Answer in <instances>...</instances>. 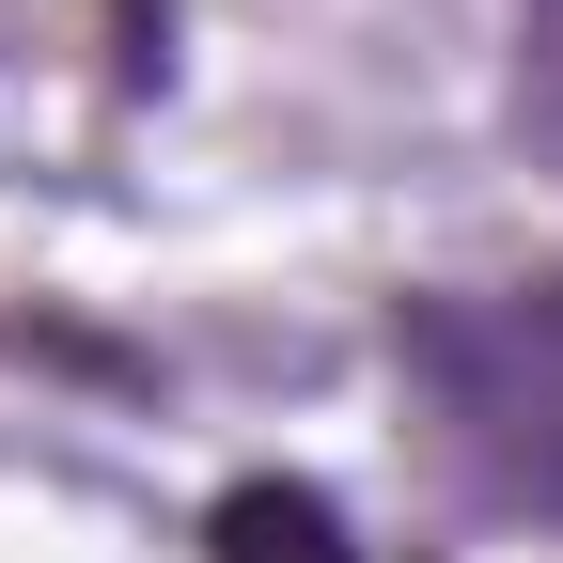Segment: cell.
<instances>
[{
	"mask_svg": "<svg viewBox=\"0 0 563 563\" xmlns=\"http://www.w3.org/2000/svg\"><path fill=\"white\" fill-rule=\"evenodd\" d=\"M391 391L470 517L563 532V266L517 282H407L391 298Z\"/></svg>",
	"mask_w": 563,
	"mask_h": 563,
	"instance_id": "1",
	"label": "cell"
},
{
	"mask_svg": "<svg viewBox=\"0 0 563 563\" xmlns=\"http://www.w3.org/2000/svg\"><path fill=\"white\" fill-rule=\"evenodd\" d=\"M203 548H220V563H361L344 501H329V485H282V470L220 485V517H203Z\"/></svg>",
	"mask_w": 563,
	"mask_h": 563,
	"instance_id": "2",
	"label": "cell"
},
{
	"mask_svg": "<svg viewBox=\"0 0 563 563\" xmlns=\"http://www.w3.org/2000/svg\"><path fill=\"white\" fill-rule=\"evenodd\" d=\"M532 125L563 141V0H548V16H532Z\"/></svg>",
	"mask_w": 563,
	"mask_h": 563,
	"instance_id": "3",
	"label": "cell"
}]
</instances>
